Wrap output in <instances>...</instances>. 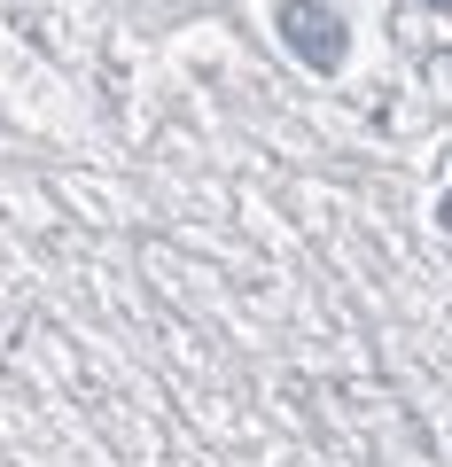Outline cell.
<instances>
[{
  "instance_id": "cell-1",
  "label": "cell",
  "mask_w": 452,
  "mask_h": 467,
  "mask_svg": "<svg viewBox=\"0 0 452 467\" xmlns=\"http://www.w3.org/2000/svg\"><path fill=\"white\" fill-rule=\"evenodd\" d=\"M281 39L297 47V63L312 70H343V55H352V39H343V16L335 8H320V0H281Z\"/></svg>"
},
{
  "instance_id": "cell-2",
  "label": "cell",
  "mask_w": 452,
  "mask_h": 467,
  "mask_svg": "<svg viewBox=\"0 0 452 467\" xmlns=\"http://www.w3.org/2000/svg\"><path fill=\"white\" fill-rule=\"evenodd\" d=\"M436 218H445V226H452V187H445V202H436Z\"/></svg>"
}]
</instances>
